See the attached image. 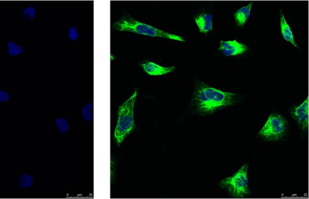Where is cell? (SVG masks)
Listing matches in <instances>:
<instances>
[{"label":"cell","instance_id":"6da1fadb","mask_svg":"<svg viewBox=\"0 0 309 199\" xmlns=\"http://www.w3.org/2000/svg\"><path fill=\"white\" fill-rule=\"evenodd\" d=\"M238 98V94L222 91L199 82L195 88L192 103L196 112L207 115L234 105Z\"/></svg>","mask_w":309,"mask_h":199},{"label":"cell","instance_id":"7a4b0ae2","mask_svg":"<svg viewBox=\"0 0 309 199\" xmlns=\"http://www.w3.org/2000/svg\"><path fill=\"white\" fill-rule=\"evenodd\" d=\"M137 95L138 89L136 88L132 95L118 108V120L114 133L117 147H120L126 137L135 130L133 111Z\"/></svg>","mask_w":309,"mask_h":199},{"label":"cell","instance_id":"3957f363","mask_svg":"<svg viewBox=\"0 0 309 199\" xmlns=\"http://www.w3.org/2000/svg\"><path fill=\"white\" fill-rule=\"evenodd\" d=\"M112 29L136 33V34L150 36V37H158L169 39V40L185 42L183 38L178 35L172 34L164 31L158 29L150 25L138 22L129 15L121 18L112 25Z\"/></svg>","mask_w":309,"mask_h":199},{"label":"cell","instance_id":"277c9868","mask_svg":"<svg viewBox=\"0 0 309 199\" xmlns=\"http://www.w3.org/2000/svg\"><path fill=\"white\" fill-rule=\"evenodd\" d=\"M248 164H245L230 177L221 181L219 185L235 198H244L250 194L248 187Z\"/></svg>","mask_w":309,"mask_h":199},{"label":"cell","instance_id":"5b68a950","mask_svg":"<svg viewBox=\"0 0 309 199\" xmlns=\"http://www.w3.org/2000/svg\"><path fill=\"white\" fill-rule=\"evenodd\" d=\"M287 122L280 114L272 113L263 127L259 135L267 141H278L282 139L287 133Z\"/></svg>","mask_w":309,"mask_h":199},{"label":"cell","instance_id":"8992f818","mask_svg":"<svg viewBox=\"0 0 309 199\" xmlns=\"http://www.w3.org/2000/svg\"><path fill=\"white\" fill-rule=\"evenodd\" d=\"M309 97L302 104L291 109L290 113L297 122L298 128L304 132L308 131L309 121Z\"/></svg>","mask_w":309,"mask_h":199},{"label":"cell","instance_id":"52a82bcc","mask_svg":"<svg viewBox=\"0 0 309 199\" xmlns=\"http://www.w3.org/2000/svg\"><path fill=\"white\" fill-rule=\"evenodd\" d=\"M248 46L243 43H239L236 40L221 41L218 50L222 51L226 56H236L242 55L248 50Z\"/></svg>","mask_w":309,"mask_h":199},{"label":"cell","instance_id":"ba28073f","mask_svg":"<svg viewBox=\"0 0 309 199\" xmlns=\"http://www.w3.org/2000/svg\"><path fill=\"white\" fill-rule=\"evenodd\" d=\"M140 66L147 74L154 76H163V75L174 72L175 69L174 66L164 67L150 61L146 62V63L141 64Z\"/></svg>","mask_w":309,"mask_h":199},{"label":"cell","instance_id":"9c48e42d","mask_svg":"<svg viewBox=\"0 0 309 199\" xmlns=\"http://www.w3.org/2000/svg\"><path fill=\"white\" fill-rule=\"evenodd\" d=\"M195 22L197 24L199 32L207 35L213 31V17L208 13L203 12L195 17Z\"/></svg>","mask_w":309,"mask_h":199},{"label":"cell","instance_id":"30bf717a","mask_svg":"<svg viewBox=\"0 0 309 199\" xmlns=\"http://www.w3.org/2000/svg\"><path fill=\"white\" fill-rule=\"evenodd\" d=\"M253 2H251L246 6L242 7L234 13V17L236 24L238 27H243L250 17L251 10Z\"/></svg>","mask_w":309,"mask_h":199},{"label":"cell","instance_id":"8fae6325","mask_svg":"<svg viewBox=\"0 0 309 199\" xmlns=\"http://www.w3.org/2000/svg\"><path fill=\"white\" fill-rule=\"evenodd\" d=\"M280 27L281 32L283 38L287 42H289L292 44L293 46L298 48V46L297 43H295L294 40V36L292 30V28H290L289 25L285 19V15L282 14L280 17Z\"/></svg>","mask_w":309,"mask_h":199},{"label":"cell","instance_id":"7c38bea8","mask_svg":"<svg viewBox=\"0 0 309 199\" xmlns=\"http://www.w3.org/2000/svg\"><path fill=\"white\" fill-rule=\"evenodd\" d=\"M18 181H19L20 187L22 188H30L34 184V179L32 176L28 174L21 175Z\"/></svg>","mask_w":309,"mask_h":199},{"label":"cell","instance_id":"4fadbf2b","mask_svg":"<svg viewBox=\"0 0 309 199\" xmlns=\"http://www.w3.org/2000/svg\"><path fill=\"white\" fill-rule=\"evenodd\" d=\"M82 117L87 121L93 120L94 118V105L93 103H89L82 109Z\"/></svg>","mask_w":309,"mask_h":199},{"label":"cell","instance_id":"5bb4252c","mask_svg":"<svg viewBox=\"0 0 309 199\" xmlns=\"http://www.w3.org/2000/svg\"><path fill=\"white\" fill-rule=\"evenodd\" d=\"M7 45H8V53L11 56L20 55L24 50L22 46L18 45L14 42H9Z\"/></svg>","mask_w":309,"mask_h":199},{"label":"cell","instance_id":"9a60e30c","mask_svg":"<svg viewBox=\"0 0 309 199\" xmlns=\"http://www.w3.org/2000/svg\"><path fill=\"white\" fill-rule=\"evenodd\" d=\"M55 125L60 133H66L68 131L69 129L68 121L66 120V118H56L55 120Z\"/></svg>","mask_w":309,"mask_h":199},{"label":"cell","instance_id":"2e32d148","mask_svg":"<svg viewBox=\"0 0 309 199\" xmlns=\"http://www.w3.org/2000/svg\"><path fill=\"white\" fill-rule=\"evenodd\" d=\"M22 14L24 17L29 18V19L32 20L35 17V9L34 7H28L27 8L23 9Z\"/></svg>","mask_w":309,"mask_h":199},{"label":"cell","instance_id":"e0dca14e","mask_svg":"<svg viewBox=\"0 0 309 199\" xmlns=\"http://www.w3.org/2000/svg\"><path fill=\"white\" fill-rule=\"evenodd\" d=\"M68 38L71 41H76L79 38L78 30L76 27H70L68 33Z\"/></svg>","mask_w":309,"mask_h":199},{"label":"cell","instance_id":"ac0fdd59","mask_svg":"<svg viewBox=\"0 0 309 199\" xmlns=\"http://www.w3.org/2000/svg\"><path fill=\"white\" fill-rule=\"evenodd\" d=\"M10 99V95L5 90L0 89V102H7Z\"/></svg>","mask_w":309,"mask_h":199}]
</instances>
